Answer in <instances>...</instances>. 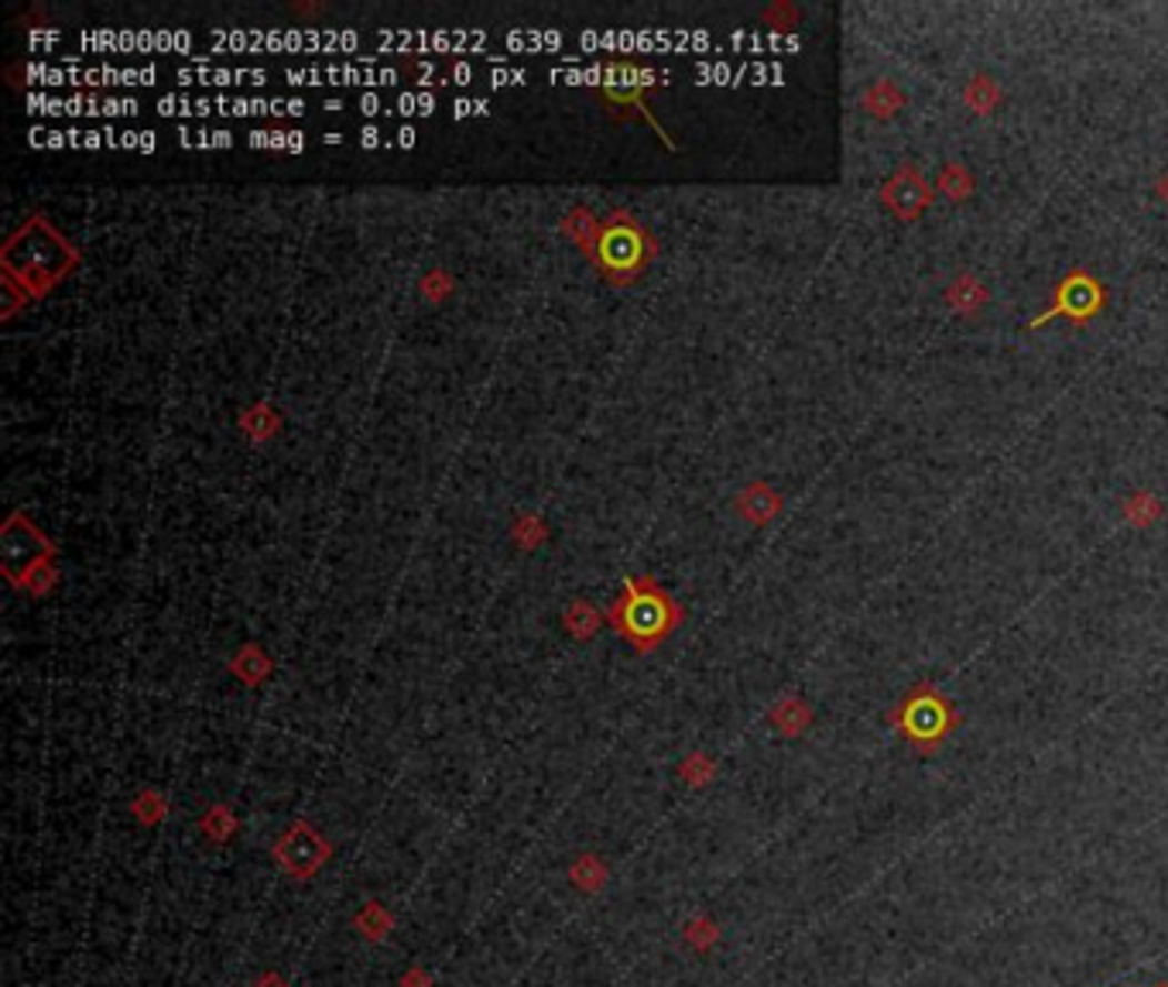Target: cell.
I'll list each match as a JSON object with an SVG mask.
<instances>
[{
    "mask_svg": "<svg viewBox=\"0 0 1168 987\" xmlns=\"http://www.w3.org/2000/svg\"><path fill=\"white\" fill-rule=\"evenodd\" d=\"M326 854H330V850L315 840V834L309 830V826H295V830L278 844V860L285 864L292 875H299V878L312 875L315 867H319L322 860H326Z\"/></svg>",
    "mask_w": 1168,
    "mask_h": 987,
    "instance_id": "obj_1",
    "label": "cell"
},
{
    "mask_svg": "<svg viewBox=\"0 0 1168 987\" xmlns=\"http://www.w3.org/2000/svg\"><path fill=\"white\" fill-rule=\"evenodd\" d=\"M624 621L634 635H662L668 624V604L652 594L631 597V604L624 607Z\"/></svg>",
    "mask_w": 1168,
    "mask_h": 987,
    "instance_id": "obj_2",
    "label": "cell"
},
{
    "mask_svg": "<svg viewBox=\"0 0 1168 987\" xmlns=\"http://www.w3.org/2000/svg\"><path fill=\"white\" fill-rule=\"evenodd\" d=\"M397 107H401V113H415L419 100H415V97H401V100H397Z\"/></svg>",
    "mask_w": 1168,
    "mask_h": 987,
    "instance_id": "obj_5",
    "label": "cell"
},
{
    "mask_svg": "<svg viewBox=\"0 0 1168 987\" xmlns=\"http://www.w3.org/2000/svg\"><path fill=\"white\" fill-rule=\"evenodd\" d=\"M254 987H289L285 980H281V977H274V974H268V977H261Z\"/></svg>",
    "mask_w": 1168,
    "mask_h": 987,
    "instance_id": "obj_4",
    "label": "cell"
},
{
    "mask_svg": "<svg viewBox=\"0 0 1168 987\" xmlns=\"http://www.w3.org/2000/svg\"><path fill=\"white\" fill-rule=\"evenodd\" d=\"M634 258H637L634 233H627V230L607 233V241H603V261H607L611 268H627V264H634Z\"/></svg>",
    "mask_w": 1168,
    "mask_h": 987,
    "instance_id": "obj_3",
    "label": "cell"
}]
</instances>
